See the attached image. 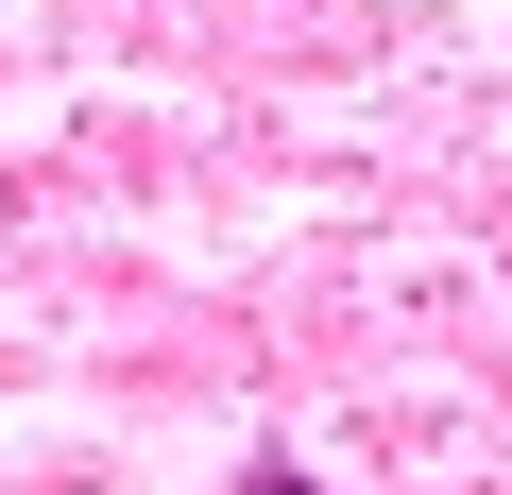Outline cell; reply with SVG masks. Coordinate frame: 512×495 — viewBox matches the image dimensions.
Here are the masks:
<instances>
[{
    "label": "cell",
    "instance_id": "6da1fadb",
    "mask_svg": "<svg viewBox=\"0 0 512 495\" xmlns=\"http://www.w3.org/2000/svg\"><path fill=\"white\" fill-rule=\"evenodd\" d=\"M239 495H308V478H274V461H256V478H239Z\"/></svg>",
    "mask_w": 512,
    "mask_h": 495
}]
</instances>
